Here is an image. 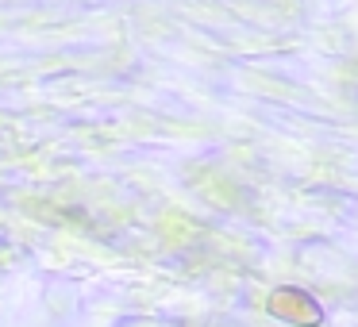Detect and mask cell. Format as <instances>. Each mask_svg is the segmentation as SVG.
<instances>
[{"label": "cell", "mask_w": 358, "mask_h": 327, "mask_svg": "<svg viewBox=\"0 0 358 327\" xmlns=\"http://www.w3.org/2000/svg\"><path fill=\"white\" fill-rule=\"evenodd\" d=\"M270 312L281 319H289V324H304V327H316L320 319H324V312H320V304L312 300V296H304L301 289H281V293L270 296Z\"/></svg>", "instance_id": "1"}]
</instances>
